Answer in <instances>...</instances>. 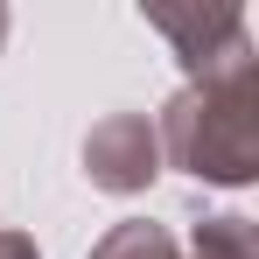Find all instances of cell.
Instances as JSON below:
<instances>
[{
  "instance_id": "obj_1",
  "label": "cell",
  "mask_w": 259,
  "mask_h": 259,
  "mask_svg": "<svg viewBox=\"0 0 259 259\" xmlns=\"http://www.w3.org/2000/svg\"><path fill=\"white\" fill-rule=\"evenodd\" d=\"M161 168L217 189L259 182V56H231L210 77H189L154 119Z\"/></svg>"
},
{
  "instance_id": "obj_2",
  "label": "cell",
  "mask_w": 259,
  "mask_h": 259,
  "mask_svg": "<svg viewBox=\"0 0 259 259\" xmlns=\"http://www.w3.org/2000/svg\"><path fill=\"white\" fill-rule=\"evenodd\" d=\"M140 21H147L154 35H168L182 77H210L231 56H252L245 7H231V0H147Z\"/></svg>"
},
{
  "instance_id": "obj_3",
  "label": "cell",
  "mask_w": 259,
  "mask_h": 259,
  "mask_svg": "<svg viewBox=\"0 0 259 259\" xmlns=\"http://www.w3.org/2000/svg\"><path fill=\"white\" fill-rule=\"evenodd\" d=\"M84 175H91V189H105V196H140L161 175L154 119L147 112H105L84 133Z\"/></svg>"
},
{
  "instance_id": "obj_4",
  "label": "cell",
  "mask_w": 259,
  "mask_h": 259,
  "mask_svg": "<svg viewBox=\"0 0 259 259\" xmlns=\"http://www.w3.org/2000/svg\"><path fill=\"white\" fill-rule=\"evenodd\" d=\"M182 259H259V224L238 210H217V217H196L189 231V252Z\"/></svg>"
},
{
  "instance_id": "obj_5",
  "label": "cell",
  "mask_w": 259,
  "mask_h": 259,
  "mask_svg": "<svg viewBox=\"0 0 259 259\" xmlns=\"http://www.w3.org/2000/svg\"><path fill=\"white\" fill-rule=\"evenodd\" d=\"M91 259H182V245H175V231H168V224L126 217V224H112V231L91 245Z\"/></svg>"
},
{
  "instance_id": "obj_6",
  "label": "cell",
  "mask_w": 259,
  "mask_h": 259,
  "mask_svg": "<svg viewBox=\"0 0 259 259\" xmlns=\"http://www.w3.org/2000/svg\"><path fill=\"white\" fill-rule=\"evenodd\" d=\"M0 259H42L28 231H0Z\"/></svg>"
},
{
  "instance_id": "obj_7",
  "label": "cell",
  "mask_w": 259,
  "mask_h": 259,
  "mask_svg": "<svg viewBox=\"0 0 259 259\" xmlns=\"http://www.w3.org/2000/svg\"><path fill=\"white\" fill-rule=\"evenodd\" d=\"M0 42H7V7H0Z\"/></svg>"
}]
</instances>
